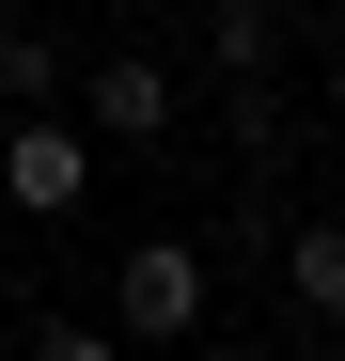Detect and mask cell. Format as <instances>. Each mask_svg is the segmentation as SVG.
I'll return each instance as SVG.
<instances>
[{"instance_id": "cell-5", "label": "cell", "mask_w": 345, "mask_h": 361, "mask_svg": "<svg viewBox=\"0 0 345 361\" xmlns=\"http://www.w3.org/2000/svg\"><path fill=\"white\" fill-rule=\"evenodd\" d=\"M204 63H220V94H267V63H282V0H204Z\"/></svg>"}, {"instance_id": "cell-4", "label": "cell", "mask_w": 345, "mask_h": 361, "mask_svg": "<svg viewBox=\"0 0 345 361\" xmlns=\"http://www.w3.org/2000/svg\"><path fill=\"white\" fill-rule=\"evenodd\" d=\"M267 252H282V298H299V330H330V345H345V204L267 220Z\"/></svg>"}, {"instance_id": "cell-2", "label": "cell", "mask_w": 345, "mask_h": 361, "mask_svg": "<svg viewBox=\"0 0 345 361\" xmlns=\"http://www.w3.org/2000/svg\"><path fill=\"white\" fill-rule=\"evenodd\" d=\"M110 330H126V345H189V330H204V235H126Z\"/></svg>"}, {"instance_id": "cell-7", "label": "cell", "mask_w": 345, "mask_h": 361, "mask_svg": "<svg viewBox=\"0 0 345 361\" xmlns=\"http://www.w3.org/2000/svg\"><path fill=\"white\" fill-rule=\"evenodd\" d=\"M16 361H126V330H79V314H47V330H32Z\"/></svg>"}, {"instance_id": "cell-1", "label": "cell", "mask_w": 345, "mask_h": 361, "mask_svg": "<svg viewBox=\"0 0 345 361\" xmlns=\"http://www.w3.org/2000/svg\"><path fill=\"white\" fill-rule=\"evenodd\" d=\"M0 204H16V220H79L94 204V126H79L63 94L0 126Z\"/></svg>"}, {"instance_id": "cell-3", "label": "cell", "mask_w": 345, "mask_h": 361, "mask_svg": "<svg viewBox=\"0 0 345 361\" xmlns=\"http://www.w3.org/2000/svg\"><path fill=\"white\" fill-rule=\"evenodd\" d=\"M79 126H94V157H157L172 126H189V94H172L157 47H110V63L79 79Z\"/></svg>"}, {"instance_id": "cell-6", "label": "cell", "mask_w": 345, "mask_h": 361, "mask_svg": "<svg viewBox=\"0 0 345 361\" xmlns=\"http://www.w3.org/2000/svg\"><path fill=\"white\" fill-rule=\"evenodd\" d=\"M47 94H63V32L0 16V110H47Z\"/></svg>"}, {"instance_id": "cell-8", "label": "cell", "mask_w": 345, "mask_h": 361, "mask_svg": "<svg viewBox=\"0 0 345 361\" xmlns=\"http://www.w3.org/2000/svg\"><path fill=\"white\" fill-rule=\"evenodd\" d=\"M189 361H282V345H220V330H189Z\"/></svg>"}]
</instances>
